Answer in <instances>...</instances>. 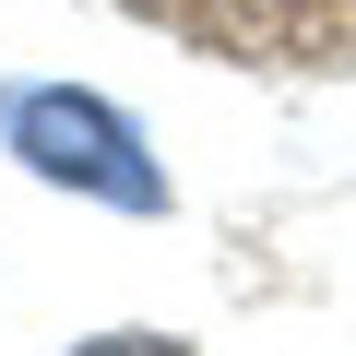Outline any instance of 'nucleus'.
<instances>
[{
    "label": "nucleus",
    "instance_id": "obj_1",
    "mask_svg": "<svg viewBox=\"0 0 356 356\" xmlns=\"http://www.w3.org/2000/svg\"><path fill=\"white\" fill-rule=\"evenodd\" d=\"M83 356H178V344H154V332H107V344H83Z\"/></svg>",
    "mask_w": 356,
    "mask_h": 356
}]
</instances>
